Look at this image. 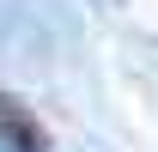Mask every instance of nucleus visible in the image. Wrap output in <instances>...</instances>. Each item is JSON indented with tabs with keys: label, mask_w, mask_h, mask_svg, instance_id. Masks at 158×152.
Instances as JSON below:
<instances>
[{
	"label": "nucleus",
	"mask_w": 158,
	"mask_h": 152,
	"mask_svg": "<svg viewBox=\"0 0 158 152\" xmlns=\"http://www.w3.org/2000/svg\"><path fill=\"white\" fill-rule=\"evenodd\" d=\"M0 152H37V134L24 122H0Z\"/></svg>",
	"instance_id": "1"
}]
</instances>
